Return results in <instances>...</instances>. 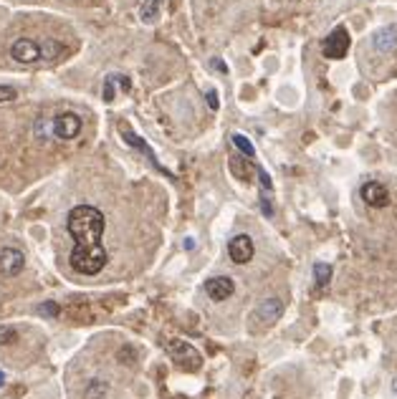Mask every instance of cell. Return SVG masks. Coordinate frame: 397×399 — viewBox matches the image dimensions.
Returning a JSON list of instances; mask_svg holds the SVG:
<instances>
[{"mask_svg": "<svg viewBox=\"0 0 397 399\" xmlns=\"http://www.w3.org/2000/svg\"><path fill=\"white\" fill-rule=\"evenodd\" d=\"M230 139H233V144H236V147L241 149V152H243L245 157H253V154H256V149H253V144H251V142H248V139H245L243 134H233Z\"/></svg>", "mask_w": 397, "mask_h": 399, "instance_id": "19", "label": "cell"}, {"mask_svg": "<svg viewBox=\"0 0 397 399\" xmlns=\"http://www.w3.org/2000/svg\"><path fill=\"white\" fill-rule=\"evenodd\" d=\"M122 137H124V142L127 144H129V147H134V149H140V152H145L147 154V160L152 162L154 164V169H160L162 175H168V177H172L168 172V169L162 167L160 162H157V157H154V152H152V147H149V144H147L145 139H142V137H137V134L132 132V129H127V126H122Z\"/></svg>", "mask_w": 397, "mask_h": 399, "instance_id": "11", "label": "cell"}, {"mask_svg": "<svg viewBox=\"0 0 397 399\" xmlns=\"http://www.w3.org/2000/svg\"><path fill=\"white\" fill-rule=\"evenodd\" d=\"M256 172H258V180H261V187L268 192V189L273 187V182H271V177H268V172H266L264 167H256Z\"/></svg>", "mask_w": 397, "mask_h": 399, "instance_id": "21", "label": "cell"}, {"mask_svg": "<svg viewBox=\"0 0 397 399\" xmlns=\"http://www.w3.org/2000/svg\"><path fill=\"white\" fill-rule=\"evenodd\" d=\"M117 357L122 359V362H124V359H129L127 364H134V359H137V354H134V349H132V346H122V349H119V354H117Z\"/></svg>", "mask_w": 397, "mask_h": 399, "instance_id": "23", "label": "cell"}, {"mask_svg": "<svg viewBox=\"0 0 397 399\" xmlns=\"http://www.w3.org/2000/svg\"><path fill=\"white\" fill-rule=\"evenodd\" d=\"M15 341H18V331H15L13 326H3V329H0V343L10 346V343Z\"/></svg>", "mask_w": 397, "mask_h": 399, "instance_id": "20", "label": "cell"}, {"mask_svg": "<svg viewBox=\"0 0 397 399\" xmlns=\"http://www.w3.org/2000/svg\"><path fill=\"white\" fill-rule=\"evenodd\" d=\"M233 291H236V283H233V278H228V275H216V278L205 280V294H208L213 301H225V298L233 296Z\"/></svg>", "mask_w": 397, "mask_h": 399, "instance_id": "8", "label": "cell"}, {"mask_svg": "<svg viewBox=\"0 0 397 399\" xmlns=\"http://www.w3.org/2000/svg\"><path fill=\"white\" fill-rule=\"evenodd\" d=\"M117 86H122V89H129L132 86V81L127 76H122V74H109V76L104 78V89H102V99H104L106 104H112L114 96H117Z\"/></svg>", "mask_w": 397, "mask_h": 399, "instance_id": "13", "label": "cell"}, {"mask_svg": "<svg viewBox=\"0 0 397 399\" xmlns=\"http://www.w3.org/2000/svg\"><path fill=\"white\" fill-rule=\"evenodd\" d=\"M15 96H18V94H15L13 86H0V104H3V101H13Z\"/></svg>", "mask_w": 397, "mask_h": 399, "instance_id": "24", "label": "cell"}, {"mask_svg": "<svg viewBox=\"0 0 397 399\" xmlns=\"http://www.w3.org/2000/svg\"><path fill=\"white\" fill-rule=\"evenodd\" d=\"M160 10H162V0H145L140 6V18L145 23H154L160 18Z\"/></svg>", "mask_w": 397, "mask_h": 399, "instance_id": "14", "label": "cell"}, {"mask_svg": "<svg viewBox=\"0 0 397 399\" xmlns=\"http://www.w3.org/2000/svg\"><path fill=\"white\" fill-rule=\"evenodd\" d=\"M261 207H264V212H266V215H273V207H271V203H268L266 197H264V200H261Z\"/></svg>", "mask_w": 397, "mask_h": 399, "instance_id": "27", "label": "cell"}, {"mask_svg": "<svg viewBox=\"0 0 397 399\" xmlns=\"http://www.w3.org/2000/svg\"><path fill=\"white\" fill-rule=\"evenodd\" d=\"M6 384V374H3V371H0V387Z\"/></svg>", "mask_w": 397, "mask_h": 399, "instance_id": "28", "label": "cell"}, {"mask_svg": "<svg viewBox=\"0 0 397 399\" xmlns=\"http://www.w3.org/2000/svg\"><path fill=\"white\" fill-rule=\"evenodd\" d=\"M69 232L74 238L71 251V268L81 275H97L106 266V255L102 238H104V215L91 205H76L69 212Z\"/></svg>", "mask_w": 397, "mask_h": 399, "instance_id": "1", "label": "cell"}, {"mask_svg": "<svg viewBox=\"0 0 397 399\" xmlns=\"http://www.w3.org/2000/svg\"><path fill=\"white\" fill-rule=\"evenodd\" d=\"M26 266V258H23V253L18 248H3L0 251V273L8 275V278H13L18 275Z\"/></svg>", "mask_w": 397, "mask_h": 399, "instance_id": "7", "label": "cell"}, {"mask_svg": "<svg viewBox=\"0 0 397 399\" xmlns=\"http://www.w3.org/2000/svg\"><path fill=\"white\" fill-rule=\"evenodd\" d=\"M395 392H397V382H395Z\"/></svg>", "mask_w": 397, "mask_h": 399, "instance_id": "29", "label": "cell"}, {"mask_svg": "<svg viewBox=\"0 0 397 399\" xmlns=\"http://www.w3.org/2000/svg\"><path fill=\"white\" fill-rule=\"evenodd\" d=\"M230 169H233V175H236L238 180H243V182L251 180V167H248V162H245L243 157H233V160H230Z\"/></svg>", "mask_w": 397, "mask_h": 399, "instance_id": "16", "label": "cell"}, {"mask_svg": "<svg viewBox=\"0 0 397 399\" xmlns=\"http://www.w3.org/2000/svg\"><path fill=\"white\" fill-rule=\"evenodd\" d=\"M281 314H284V301H281V298H266V301L256 308V319L264 323L276 321Z\"/></svg>", "mask_w": 397, "mask_h": 399, "instance_id": "12", "label": "cell"}, {"mask_svg": "<svg viewBox=\"0 0 397 399\" xmlns=\"http://www.w3.org/2000/svg\"><path fill=\"white\" fill-rule=\"evenodd\" d=\"M86 399H99V397H104L106 394V384L102 382V379H94L89 387H86Z\"/></svg>", "mask_w": 397, "mask_h": 399, "instance_id": "18", "label": "cell"}, {"mask_svg": "<svg viewBox=\"0 0 397 399\" xmlns=\"http://www.w3.org/2000/svg\"><path fill=\"white\" fill-rule=\"evenodd\" d=\"M210 66H216V69L220 71V74H228V66H225V63L220 61V58H213V61H210Z\"/></svg>", "mask_w": 397, "mask_h": 399, "instance_id": "26", "label": "cell"}, {"mask_svg": "<svg viewBox=\"0 0 397 399\" xmlns=\"http://www.w3.org/2000/svg\"><path fill=\"white\" fill-rule=\"evenodd\" d=\"M10 56L18 63H38L43 58V43L35 38H18L10 46Z\"/></svg>", "mask_w": 397, "mask_h": 399, "instance_id": "5", "label": "cell"}, {"mask_svg": "<svg viewBox=\"0 0 397 399\" xmlns=\"http://www.w3.org/2000/svg\"><path fill=\"white\" fill-rule=\"evenodd\" d=\"M349 43H352V38H349L347 28H344V26H337V28L324 38L321 51H324V56L327 58L339 61V58H344L349 53Z\"/></svg>", "mask_w": 397, "mask_h": 399, "instance_id": "4", "label": "cell"}, {"mask_svg": "<svg viewBox=\"0 0 397 399\" xmlns=\"http://www.w3.org/2000/svg\"><path fill=\"white\" fill-rule=\"evenodd\" d=\"M165 349H168L170 357H172L185 371H197V369H200V364H202L200 351L193 349L188 341H182V339H168V341H165Z\"/></svg>", "mask_w": 397, "mask_h": 399, "instance_id": "2", "label": "cell"}, {"mask_svg": "<svg viewBox=\"0 0 397 399\" xmlns=\"http://www.w3.org/2000/svg\"><path fill=\"white\" fill-rule=\"evenodd\" d=\"M205 96H208V106L213 109V112H216L218 106H220V101H218V92H208Z\"/></svg>", "mask_w": 397, "mask_h": 399, "instance_id": "25", "label": "cell"}, {"mask_svg": "<svg viewBox=\"0 0 397 399\" xmlns=\"http://www.w3.org/2000/svg\"><path fill=\"white\" fill-rule=\"evenodd\" d=\"M332 275H334V271H332L329 263H314V280H316V288H327Z\"/></svg>", "mask_w": 397, "mask_h": 399, "instance_id": "15", "label": "cell"}, {"mask_svg": "<svg viewBox=\"0 0 397 399\" xmlns=\"http://www.w3.org/2000/svg\"><path fill=\"white\" fill-rule=\"evenodd\" d=\"M49 137H54V129H51V119H38L35 121V139L46 142Z\"/></svg>", "mask_w": 397, "mask_h": 399, "instance_id": "17", "label": "cell"}, {"mask_svg": "<svg viewBox=\"0 0 397 399\" xmlns=\"http://www.w3.org/2000/svg\"><path fill=\"white\" fill-rule=\"evenodd\" d=\"M58 311H61V308H58V306H56V303H54V301L43 303V306L38 308V314H43V316H51V319H54V316H58Z\"/></svg>", "mask_w": 397, "mask_h": 399, "instance_id": "22", "label": "cell"}, {"mask_svg": "<svg viewBox=\"0 0 397 399\" xmlns=\"http://www.w3.org/2000/svg\"><path fill=\"white\" fill-rule=\"evenodd\" d=\"M253 253H256L253 240H251V235H245V232L236 235V238L228 243V255L233 263H238V266H245L248 260H253Z\"/></svg>", "mask_w": 397, "mask_h": 399, "instance_id": "6", "label": "cell"}, {"mask_svg": "<svg viewBox=\"0 0 397 399\" xmlns=\"http://www.w3.org/2000/svg\"><path fill=\"white\" fill-rule=\"evenodd\" d=\"M362 200L369 207H387L390 205V192L382 182H367L362 187Z\"/></svg>", "mask_w": 397, "mask_h": 399, "instance_id": "10", "label": "cell"}, {"mask_svg": "<svg viewBox=\"0 0 397 399\" xmlns=\"http://www.w3.org/2000/svg\"><path fill=\"white\" fill-rule=\"evenodd\" d=\"M81 126H84V121H81V117L74 112H63L58 114V117H54L51 119V129H54V137L61 142H71L76 139L79 134H81Z\"/></svg>", "mask_w": 397, "mask_h": 399, "instance_id": "3", "label": "cell"}, {"mask_svg": "<svg viewBox=\"0 0 397 399\" xmlns=\"http://www.w3.org/2000/svg\"><path fill=\"white\" fill-rule=\"evenodd\" d=\"M372 49L380 53H395L397 51V28L395 26H384V28L375 31L372 35Z\"/></svg>", "mask_w": 397, "mask_h": 399, "instance_id": "9", "label": "cell"}]
</instances>
